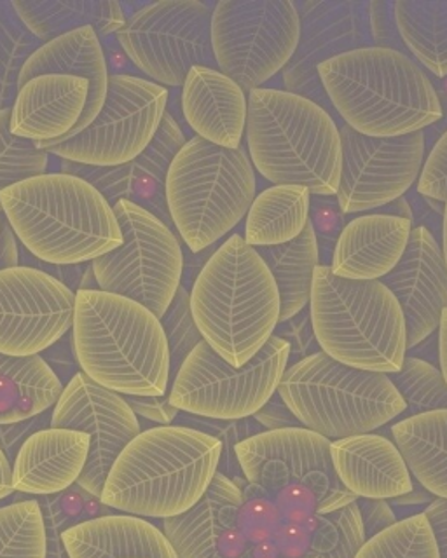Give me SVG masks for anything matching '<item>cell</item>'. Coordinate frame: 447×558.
<instances>
[{"label": "cell", "instance_id": "cell-1", "mask_svg": "<svg viewBox=\"0 0 447 558\" xmlns=\"http://www.w3.org/2000/svg\"><path fill=\"white\" fill-rule=\"evenodd\" d=\"M0 206L20 243L49 266H80L123 243L109 201L75 174L23 180L0 192Z\"/></svg>", "mask_w": 447, "mask_h": 558}, {"label": "cell", "instance_id": "cell-2", "mask_svg": "<svg viewBox=\"0 0 447 558\" xmlns=\"http://www.w3.org/2000/svg\"><path fill=\"white\" fill-rule=\"evenodd\" d=\"M316 72L345 126L360 135H411L443 118L434 84L408 52L371 46L324 61Z\"/></svg>", "mask_w": 447, "mask_h": 558}, {"label": "cell", "instance_id": "cell-3", "mask_svg": "<svg viewBox=\"0 0 447 558\" xmlns=\"http://www.w3.org/2000/svg\"><path fill=\"white\" fill-rule=\"evenodd\" d=\"M219 438L193 427H150L119 453L100 502L147 519L185 513L210 487L219 471Z\"/></svg>", "mask_w": 447, "mask_h": 558}, {"label": "cell", "instance_id": "cell-4", "mask_svg": "<svg viewBox=\"0 0 447 558\" xmlns=\"http://www.w3.org/2000/svg\"><path fill=\"white\" fill-rule=\"evenodd\" d=\"M81 372L123 397H165L170 351L161 322L138 302L101 292H75L72 322Z\"/></svg>", "mask_w": 447, "mask_h": 558}, {"label": "cell", "instance_id": "cell-5", "mask_svg": "<svg viewBox=\"0 0 447 558\" xmlns=\"http://www.w3.org/2000/svg\"><path fill=\"white\" fill-rule=\"evenodd\" d=\"M191 311L206 344L240 368L275 336L280 293L257 250L233 234L194 279Z\"/></svg>", "mask_w": 447, "mask_h": 558}, {"label": "cell", "instance_id": "cell-6", "mask_svg": "<svg viewBox=\"0 0 447 558\" xmlns=\"http://www.w3.org/2000/svg\"><path fill=\"white\" fill-rule=\"evenodd\" d=\"M246 153L275 185H301L336 196L341 182V135L333 113L281 89L249 93Z\"/></svg>", "mask_w": 447, "mask_h": 558}, {"label": "cell", "instance_id": "cell-7", "mask_svg": "<svg viewBox=\"0 0 447 558\" xmlns=\"http://www.w3.org/2000/svg\"><path fill=\"white\" fill-rule=\"evenodd\" d=\"M310 319L316 344L334 362L395 374L408 356V330L394 293L382 281H353L318 266Z\"/></svg>", "mask_w": 447, "mask_h": 558}, {"label": "cell", "instance_id": "cell-8", "mask_svg": "<svg viewBox=\"0 0 447 558\" xmlns=\"http://www.w3.org/2000/svg\"><path fill=\"white\" fill-rule=\"evenodd\" d=\"M171 223L193 253L214 246L249 214L257 179L245 145L224 148L194 136L173 157L165 183Z\"/></svg>", "mask_w": 447, "mask_h": 558}, {"label": "cell", "instance_id": "cell-9", "mask_svg": "<svg viewBox=\"0 0 447 558\" xmlns=\"http://www.w3.org/2000/svg\"><path fill=\"white\" fill-rule=\"evenodd\" d=\"M277 392L301 426L330 441L374 433L406 410L388 375L351 368L322 351L290 365Z\"/></svg>", "mask_w": 447, "mask_h": 558}, {"label": "cell", "instance_id": "cell-10", "mask_svg": "<svg viewBox=\"0 0 447 558\" xmlns=\"http://www.w3.org/2000/svg\"><path fill=\"white\" fill-rule=\"evenodd\" d=\"M289 360L290 345L278 336L240 368L224 362L203 340L173 375L168 400L196 417L251 418L277 395Z\"/></svg>", "mask_w": 447, "mask_h": 558}, {"label": "cell", "instance_id": "cell-11", "mask_svg": "<svg viewBox=\"0 0 447 558\" xmlns=\"http://www.w3.org/2000/svg\"><path fill=\"white\" fill-rule=\"evenodd\" d=\"M123 243L92 262L101 292L126 296L161 319L182 287L184 252L171 227L142 206L118 201L114 206Z\"/></svg>", "mask_w": 447, "mask_h": 558}, {"label": "cell", "instance_id": "cell-12", "mask_svg": "<svg viewBox=\"0 0 447 558\" xmlns=\"http://www.w3.org/2000/svg\"><path fill=\"white\" fill-rule=\"evenodd\" d=\"M299 37L301 14L292 0H222L212 11L215 65L245 93L286 70Z\"/></svg>", "mask_w": 447, "mask_h": 558}, {"label": "cell", "instance_id": "cell-13", "mask_svg": "<svg viewBox=\"0 0 447 558\" xmlns=\"http://www.w3.org/2000/svg\"><path fill=\"white\" fill-rule=\"evenodd\" d=\"M210 5L200 0H161L128 17L116 34L142 74L162 87H182L193 66L215 65Z\"/></svg>", "mask_w": 447, "mask_h": 558}, {"label": "cell", "instance_id": "cell-14", "mask_svg": "<svg viewBox=\"0 0 447 558\" xmlns=\"http://www.w3.org/2000/svg\"><path fill=\"white\" fill-rule=\"evenodd\" d=\"M167 105V87L135 75H109L106 104L92 126L48 154L97 168L133 161L158 135Z\"/></svg>", "mask_w": 447, "mask_h": 558}, {"label": "cell", "instance_id": "cell-15", "mask_svg": "<svg viewBox=\"0 0 447 558\" xmlns=\"http://www.w3.org/2000/svg\"><path fill=\"white\" fill-rule=\"evenodd\" d=\"M238 464L251 485L280 493L292 482L315 496V513L329 514L357 502L339 482L330 458V440L306 427L263 432L234 447Z\"/></svg>", "mask_w": 447, "mask_h": 558}, {"label": "cell", "instance_id": "cell-16", "mask_svg": "<svg viewBox=\"0 0 447 558\" xmlns=\"http://www.w3.org/2000/svg\"><path fill=\"white\" fill-rule=\"evenodd\" d=\"M339 135L341 182L336 199L342 214H364L391 205L420 180L426 159L425 131L373 138L341 126Z\"/></svg>", "mask_w": 447, "mask_h": 558}, {"label": "cell", "instance_id": "cell-17", "mask_svg": "<svg viewBox=\"0 0 447 558\" xmlns=\"http://www.w3.org/2000/svg\"><path fill=\"white\" fill-rule=\"evenodd\" d=\"M75 292L46 270H0V353L36 356L69 333Z\"/></svg>", "mask_w": 447, "mask_h": 558}, {"label": "cell", "instance_id": "cell-18", "mask_svg": "<svg viewBox=\"0 0 447 558\" xmlns=\"http://www.w3.org/2000/svg\"><path fill=\"white\" fill-rule=\"evenodd\" d=\"M51 427L92 436L88 461L77 485L98 501L119 453L142 433L138 417L123 395L104 388L84 372H77L71 383L63 386L51 414Z\"/></svg>", "mask_w": 447, "mask_h": 558}, {"label": "cell", "instance_id": "cell-19", "mask_svg": "<svg viewBox=\"0 0 447 558\" xmlns=\"http://www.w3.org/2000/svg\"><path fill=\"white\" fill-rule=\"evenodd\" d=\"M301 37L283 70L287 92L304 96L330 113L329 96L318 77V65L345 52L371 48L369 2L357 0H307L299 11Z\"/></svg>", "mask_w": 447, "mask_h": 558}, {"label": "cell", "instance_id": "cell-20", "mask_svg": "<svg viewBox=\"0 0 447 558\" xmlns=\"http://www.w3.org/2000/svg\"><path fill=\"white\" fill-rule=\"evenodd\" d=\"M92 84L77 75L31 78L11 107V133L48 153L92 126Z\"/></svg>", "mask_w": 447, "mask_h": 558}, {"label": "cell", "instance_id": "cell-21", "mask_svg": "<svg viewBox=\"0 0 447 558\" xmlns=\"http://www.w3.org/2000/svg\"><path fill=\"white\" fill-rule=\"evenodd\" d=\"M185 142L188 138L179 122L167 112L158 135L154 136L149 147L133 161L110 168L63 161L62 173L75 174L92 183L93 187L109 201L110 206H114L118 201H130L171 227L173 223L168 214L165 183L171 161L180 148L184 147Z\"/></svg>", "mask_w": 447, "mask_h": 558}, {"label": "cell", "instance_id": "cell-22", "mask_svg": "<svg viewBox=\"0 0 447 558\" xmlns=\"http://www.w3.org/2000/svg\"><path fill=\"white\" fill-rule=\"evenodd\" d=\"M382 283L402 310L408 349L434 336L447 310V267L443 248L430 229H412L402 258Z\"/></svg>", "mask_w": 447, "mask_h": 558}, {"label": "cell", "instance_id": "cell-23", "mask_svg": "<svg viewBox=\"0 0 447 558\" xmlns=\"http://www.w3.org/2000/svg\"><path fill=\"white\" fill-rule=\"evenodd\" d=\"M182 112L200 138L238 148L245 135L249 96L219 69L193 66L182 86Z\"/></svg>", "mask_w": 447, "mask_h": 558}, {"label": "cell", "instance_id": "cell-24", "mask_svg": "<svg viewBox=\"0 0 447 558\" xmlns=\"http://www.w3.org/2000/svg\"><path fill=\"white\" fill-rule=\"evenodd\" d=\"M412 222L397 215H362L348 222L334 248V276L353 281H382L399 264L411 238Z\"/></svg>", "mask_w": 447, "mask_h": 558}, {"label": "cell", "instance_id": "cell-25", "mask_svg": "<svg viewBox=\"0 0 447 558\" xmlns=\"http://www.w3.org/2000/svg\"><path fill=\"white\" fill-rule=\"evenodd\" d=\"M339 482L357 499H395L411 493L412 476L394 441L376 433L330 441Z\"/></svg>", "mask_w": 447, "mask_h": 558}, {"label": "cell", "instance_id": "cell-26", "mask_svg": "<svg viewBox=\"0 0 447 558\" xmlns=\"http://www.w3.org/2000/svg\"><path fill=\"white\" fill-rule=\"evenodd\" d=\"M88 433L46 427L34 433L13 461V488L32 496H53L77 484L88 461Z\"/></svg>", "mask_w": 447, "mask_h": 558}, {"label": "cell", "instance_id": "cell-27", "mask_svg": "<svg viewBox=\"0 0 447 558\" xmlns=\"http://www.w3.org/2000/svg\"><path fill=\"white\" fill-rule=\"evenodd\" d=\"M62 539L71 558H179L162 531L135 514L83 520Z\"/></svg>", "mask_w": 447, "mask_h": 558}, {"label": "cell", "instance_id": "cell-28", "mask_svg": "<svg viewBox=\"0 0 447 558\" xmlns=\"http://www.w3.org/2000/svg\"><path fill=\"white\" fill-rule=\"evenodd\" d=\"M243 502L242 488L217 471L191 510L162 520V534L179 558H214L220 536L237 527Z\"/></svg>", "mask_w": 447, "mask_h": 558}, {"label": "cell", "instance_id": "cell-29", "mask_svg": "<svg viewBox=\"0 0 447 558\" xmlns=\"http://www.w3.org/2000/svg\"><path fill=\"white\" fill-rule=\"evenodd\" d=\"M45 74L77 75L92 84V119L98 118L109 89V69L100 37L92 26L43 44L23 65L19 87Z\"/></svg>", "mask_w": 447, "mask_h": 558}, {"label": "cell", "instance_id": "cell-30", "mask_svg": "<svg viewBox=\"0 0 447 558\" xmlns=\"http://www.w3.org/2000/svg\"><path fill=\"white\" fill-rule=\"evenodd\" d=\"M11 4L43 44L86 26L98 37H107L118 34L126 23V14L116 0H14Z\"/></svg>", "mask_w": 447, "mask_h": 558}, {"label": "cell", "instance_id": "cell-31", "mask_svg": "<svg viewBox=\"0 0 447 558\" xmlns=\"http://www.w3.org/2000/svg\"><path fill=\"white\" fill-rule=\"evenodd\" d=\"M391 435L418 484L447 499V410L402 418L391 427Z\"/></svg>", "mask_w": 447, "mask_h": 558}, {"label": "cell", "instance_id": "cell-32", "mask_svg": "<svg viewBox=\"0 0 447 558\" xmlns=\"http://www.w3.org/2000/svg\"><path fill=\"white\" fill-rule=\"evenodd\" d=\"M63 384L40 354L0 353V424L22 423L57 405Z\"/></svg>", "mask_w": 447, "mask_h": 558}, {"label": "cell", "instance_id": "cell-33", "mask_svg": "<svg viewBox=\"0 0 447 558\" xmlns=\"http://www.w3.org/2000/svg\"><path fill=\"white\" fill-rule=\"evenodd\" d=\"M255 250L277 283L281 305L280 323L289 322L303 313L312 299L313 278L316 267L321 266L315 226L310 220L295 240Z\"/></svg>", "mask_w": 447, "mask_h": 558}, {"label": "cell", "instance_id": "cell-34", "mask_svg": "<svg viewBox=\"0 0 447 558\" xmlns=\"http://www.w3.org/2000/svg\"><path fill=\"white\" fill-rule=\"evenodd\" d=\"M312 192L301 185H271L255 196L245 220V243L252 248L295 240L310 222Z\"/></svg>", "mask_w": 447, "mask_h": 558}, {"label": "cell", "instance_id": "cell-35", "mask_svg": "<svg viewBox=\"0 0 447 558\" xmlns=\"http://www.w3.org/2000/svg\"><path fill=\"white\" fill-rule=\"evenodd\" d=\"M394 14L409 57L435 77H447V0H397Z\"/></svg>", "mask_w": 447, "mask_h": 558}, {"label": "cell", "instance_id": "cell-36", "mask_svg": "<svg viewBox=\"0 0 447 558\" xmlns=\"http://www.w3.org/2000/svg\"><path fill=\"white\" fill-rule=\"evenodd\" d=\"M43 46L23 25L11 2H0V110L11 109L28 58Z\"/></svg>", "mask_w": 447, "mask_h": 558}, {"label": "cell", "instance_id": "cell-37", "mask_svg": "<svg viewBox=\"0 0 447 558\" xmlns=\"http://www.w3.org/2000/svg\"><path fill=\"white\" fill-rule=\"evenodd\" d=\"M0 558H46V525L36 499L0 508Z\"/></svg>", "mask_w": 447, "mask_h": 558}, {"label": "cell", "instance_id": "cell-38", "mask_svg": "<svg viewBox=\"0 0 447 558\" xmlns=\"http://www.w3.org/2000/svg\"><path fill=\"white\" fill-rule=\"evenodd\" d=\"M355 558H438V549L428 520L420 513L365 539Z\"/></svg>", "mask_w": 447, "mask_h": 558}, {"label": "cell", "instance_id": "cell-39", "mask_svg": "<svg viewBox=\"0 0 447 558\" xmlns=\"http://www.w3.org/2000/svg\"><path fill=\"white\" fill-rule=\"evenodd\" d=\"M406 403L408 417L447 410V383L437 366L416 356H406L402 368L388 375Z\"/></svg>", "mask_w": 447, "mask_h": 558}, {"label": "cell", "instance_id": "cell-40", "mask_svg": "<svg viewBox=\"0 0 447 558\" xmlns=\"http://www.w3.org/2000/svg\"><path fill=\"white\" fill-rule=\"evenodd\" d=\"M11 109L0 110V192L48 173L49 154L10 130ZM2 214V206H0Z\"/></svg>", "mask_w": 447, "mask_h": 558}, {"label": "cell", "instance_id": "cell-41", "mask_svg": "<svg viewBox=\"0 0 447 558\" xmlns=\"http://www.w3.org/2000/svg\"><path fill=\"white\" fill-rule=\"evenodd\" d=\"M72 487L53 496L40 497L39 506L46 525V558H71L63 545L62 534L80 523L77 519H83L84 513H88L84 510V505L95 499L84 493L80 485L77 493H72Z\"/></svg>", "mask_w": 447, "mask_h": 558}, {"label": "cell", "instance_id": "cell-42", "mask_svg": "<svg viewBox=\"0 0 447 558\" xmlns=\"http://www.w3.org/2000/svg\"><path fill=\"white\" fill-rule=\"evenodd\" d=\"M159 322L167 336L171 377V374L176 375L179 372L180 365L185 362L189 354L193 353V349L203 342L202 333L197 330L193 311H191V292L188 288H179L176 299Z\"/></svg>", "mask_w": 447, "mask_h": 558}, {"label": "cell", "instance_id": "cell-43", "mask_svg": "<svg viewBox=\"0 0 447 558\" xmlns=\"http://www.w3.org/2000/svg\"><path fill=\"white\" fill-rule=\"evenodd\" d=\"M188 427L200 429L208 435L219 438L222 444V453H220L219 473L231 480L233 471H242L238 464L237 447L240 441L251 438V436L263 433V427L255 423L254 418H242V421H217V418L196 417L189 415Z\"/></svg>", "mask_w": 447, "mask_h": 558}, {"label": "cell", "instance_id": "cell-44", "mask_svg": "<svg viewBox=\"0 0 447 558\" xmlns=\"http://www.w3.org/2000/svg\"><path fill=\"white\" fill-rule=\"evenodd\" d=\"M327 517L334 520V523L339 527V532H341L339 545L329 554H316V551L307 549V554L303 558H355L359 549L365 543L364 525H362L357 502L342 508V510L333 511Z\"/></svg>", "mask_w": 447, "mask_h": 558}, {"label": "cell", "instance_id": "cell-45", "mask_svg": "<svg viewBox=\"0 0 447 558\" xmlns=\"http://www.w3.org/2000/svg\"><path fill=\"white\" fill-rule=\"evenodd\" d=\"M416 185L421 196L447 205V131L426 156Z\"/></svg>", "mask_w": 447, "mask_h": 558}, {"label": "cell", "instance_id": "cell-46", "mask_svg": "<svg viewBox=\"0 0 447 558\" xmlns=\"http://www.w3.org/2000/svg\"><path fill=\"white\" fill-rule=\"evenodd\" d=\"M395 2L391 0H374L369 2V28L374 48L394 49L408 52L400 40L394 14Z\"/></svg>", "mask_w": 447, "mask_h": 558}, {"label": "cell", "instance_id": "cell-47", "mask_svg": "<svg viewBox=\"0 0 447 558\" xmlns=\"http://www.w3.org/2000/svg\"><path fill=\"white\" fill-rule=\"evenodd\" d=\"M45 414L27 418V421H22V423L0 424V449L5 453V458L10 459V462L16 459L23 444H25L34 433L46 429Z\"/></svg>", "mask_w": 447, "mask_h": 558}, {"label": "cell", "instance_id": "cell-48", "mask_svg": "<svg viewBox=\"0 0 447 558\" xmlns=\"http://www.w3.org/2000/svg\"><path fill=\"white\" fill-rule=\"evenodd\" d=\"M304 311L289 319V322L283 323V325H287L286 330H281V336H278L290 345V356L298 353L301 354V360L313 354V342L316 344L310 311L307 313H304Z\"/></svg>", "mask_w": 447, "mask_h": 558}, {"label": "cell", "instance_id": "cell-49", "mask_svg": "<svg viewBox=\"0 0 447 558\" xmlns=\"http://www.w3.org/2000/svg\"><path fill=\"white\" fill-rule=\"evenodd\" d=\"M40 356L48 363L49 368L57 374L58 379L62 380V384L63 379H67V384L71 383L72 377L77 372H81L77 360H75L72 333L71 337H69V333L63 336L62 339L58 340L57 344L46 349L45 353L40 354Z\"/></svg>", "mask_w": 447, "mask_h": 558}, {"label": "cell", "instance_id": "cell-50", "mask_svg": "<svg viewBox=\"0 0 447 558\" xmlns=\"http://www.w3.org/2000/svg\"><path fill=\"white\" fill-rule=\"evenodd\" d=\"M357 506H359L360 519L364 525L365 539L376 536L379 532L397 523V517L385 499H357Z\"/></svg>", "mask_w": 447, "mask_h": 558}, {"label": "cell", "instance_id": "cell-51", "mask_svg": "<svg viewBox=\"0 0 447 558\" xmlns=\"http://www.w3.org/2000/svg\"><path fill=\"white\" fill-rule=\"evenodd\" d=\"M124 400L132 407L136 417L141 415L159 426H170L180 414V410L171 405L168 397H124Z\"/></svg>", "mask_w": 447, "mask_h": 558}, {"label": "cell", "instance_id": "cell-52", "mask_svg": "<svg viewBox=\"0 0 447 558\" xmlns=\"http://www.w3.org/2000/svg\"><path fill=\"white\" fill-rule=\"evenodd\" d=\"M252 418L263 427L264 432L303 427L298 418H295V415L290 412L289 407L278 397V392Z\"/></svg>", "mask_w": 447, "mask_h": 558}, {"label": "cell", "instance_id": "cell-53", "mask_svg": "<svg viewBox=\"0 0 447 558\" xmlns=\"http://www.w3.org/2000/svg\"><path fill=\"white\" fill-rule=\"evenodd\" d=\"M426 520L434 532L435 543H437L438 558H447V499H438L426 506Z\"/></svg>", "mask_w": 447, "mask_h": 558}, {"label": "cell", "instance_id": "cell-54", "mask_svg": "<svg viewBox=\"0 0 447 558\" xmlns=\"http://www.w3.org/2000/svg\"><path fill=\"white\" fill-rule=\"evenodd\" d=\"M316 520H318V527H316L312 548L310 549L316 551V554H329L339 545L341 532H339L338 525L327 514H316Z\"/></svg>", "mask_w": 447, "mask_h": 558}, {"label": "cell", "instance_id": "cell-55", "mask_svg": "<svg viewBox=\"0 0 447 558\" xmlns=\"http://www.w3.org/2000/svg\"><path fill=\"white\" fill-rule=\"evenodd\" d=\"M19 238L14 234L10 223L4 220L2 229H0V270L19 267Z\"/></svg>", "mask_w": 447, "mask_h": 558}, {"label": "cell", "instance_id": "cell-56", "mask_svg": "<svg viewBox=\"0 0 447 558\" xmlns=\"http://www.w3.org/2000/svg\"><path fill=\"white\" fill-rule=\"evenodd\" d=\"M13 464L0 449V501L13 493Z\"/></svg>", "mask_w": 447, "mask_h": 558}, {"label": "cell", "instance_id": "cell-57", "mask_svg": "<svg viewBox=\"0 0 447 558\" xmlns=\"http://www.w3.org/2000/svg\"><path fill=\"white\" fill-rule=\"evenodd\" d=\"M438 362H440V372L447 383V310L443 313L440 325H438Z\"/></svg>", "mask_w": 447, "mask_h": 558}, {"label": "cell", "instance_id": "cell-58", "mask_svg": "<svg viewBox=\"0 0 447 558\" xmlns=\"http://www.w3.org/2000/svg\"><path fill=\"white\" fill-rule=\"evenodd\" d=\"M430 496H432V494L426 493L425 488L418 490L416 487H412L411 493L395 497L394 501L399 502V505H420V502L430 501Z\"/></svg>", "mask_w": 447, "mask_h": 558}, {"label": "cell", "instance_id": "cell-59", "mask_svg": "<svg viewBox=\"0 0 447 558\" xmlns=\"http://www.w3.org/2000/svg\"><path fill=\"white\" fill-rule=\"evenodd\" d=\"M443 255H444V262H446V267H447V205H446V208H444Z\"/></svg>", "mask_w": 447, "mask_h": 558}, {"label": "cell", "instance_id": "cell-60", "mask_svg": "<svg viewBox=\"0 0 447 558\" xmlns=\"http://www.w3.org/2000/svg\"><path fill=\"white\" fill-rule=\"evenodd\" d=\"M214 558H219V557H214ZM237 558H255L254 557V548H252V546H249V548H246L245 551H243V554Z\"/></svg>", "mask_w": 447, "mask_h": 558}, {"label": "cell", "instance_id": "cell-61", "mask_svg": "<svg viewBox=\"0 0 447 558\" xmlns=\"http://www.w3.org/2000/svg\"><path fill=\"white\" fill-rule=\"evenodd\" d=\"M2 222H4V217H2V214H0V229H2Z\"/></svg>", "mask_w": 447, "mask_h": 558}]
</instances>
